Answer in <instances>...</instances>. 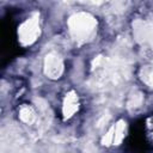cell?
Listing matches in <instances>:
<instances>
[{
    "label": "cell",
    "mask_w": 153,
    "mask_h": 153,
    "mask_svg": "<svg viewBox=\"0 0 153 153\" xmlns=\"http://www.w3.org/2000/svg\"><path fill=\"white\" fill-rule=\"evenodd\" d=\"M39 35V25L37 18H30L24 22L18 29V37L22 44L30 45L32 44Z\"/></svg>",
    "instance_id": "obj_1"
},
{
    "label": "cell",
    "mask_w": 153,
    "mask_h": 153,
    "mask_svg": "<svg viewBox=\"0 0 153 153\" xmlns=\"http://www.w3.org/2000/svg\"><path fill=\"white\" fill-rule=\"evenodd\" d=\"M94 27V23L92 18H88L86 16L82 17H76L75 19L72 20L71 24V31L75 39H86V37L90 36Z\"/></svg>",
    "instance_id": "obj_2"
},
{
    "label": "cell",
    "mask_w": 153,
    "mask_h": 153,
    "mask_svg": "<svg viewBox=\"0 0 153 153\" xmlns=\"http://www.w3.org/2000/svg\"><path fill=\"white\" fill-rule=\"evenodd\" d=\"M78 110V97L74 92H69L66 96L63 103V115L65 117H71Z\"/></svg>",
    "instance_id": "obj_3"
},
{
    "label": "cell",
    "mask_w": 153,
    "mask_h": 153,
    "mask_svg": "<svg viewBox=\"0 0 153 153\" xmlns=\"http://www.w3.org/2000/svg\"><path fill=\"white\" fill-rule=\"evenodd\" d=\"M45 66H47V73H49L50 75H54V76L60 75L62 65H61V62L59 61V59L56 56H49L47 59Z\"/></svg>",
    "instance_id": "obj_4"
},
{
    "label": "cell",
    "mask_w": 153,
    "mask_h": 153,
    "mask_svg": "<svg viewBox=\"0 0 153 153\" xmlns=\"http://www.w3.org/2000/svg\"><path fill=\"white\" fill-rule=\"evenodd\" d=\"M32 117H33V112L30 108H23L20 110V118L24 122H31Z\"/></svg>",
    "instance_id": "obj_5"
},
{
    "label": "cell",
    "mask_w": 153,
    "mask_h": 153,
    "mask_svg": "<svg viewBox=\"0 0 153 153\" xmlns=\"http://www.w3.org/2000/svg\"><path fill=\"white\" fill-rule=\"evenodd\" d=\"M146 135L147 139L153 143V116L149 117L146 122Z\"/></svg>",
    "instance_id": "obj_6"
}]
</instances>
